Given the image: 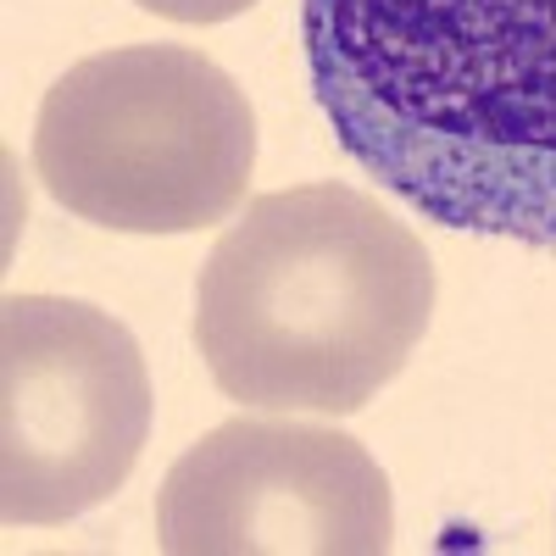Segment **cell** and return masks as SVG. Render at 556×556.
<instances>
[{
	"label": "cell",
	"mask_w": 556,
	"mask_h": 556,
	"mask_svg": "<svg viewBox=\"0 0 556 556\" xmlns=\"http://www.w3.org/2000/svg\"><path fill=\"white\" fill-rule=\"evenodd\" d=\"M340 151L440 228L556 251V0H301Z\"/></svg>",
	"instance_id": "obj_1"
},
{
	"label": "cell",
	"mask_w": 556,
	"mask_h": 556,
	"mask_svg": "<svg viewBox=\"0 0 556 556\" xmlns=\"http://www.w3.org/2000/svg\"><path fill=\"white\" fill-rule=\"evenodd\" d=\"M429 317L424 240L351 184L245 201L195 278L206 374L251 412H362L406 367Z\"/></svg>",
	"instance_id": "obj_2"
},
{
	"label": "cell",
	"mask_w": 556,
	"mask_h": 556,
	"mask_svg": "<svg viewBox=\"0 0 556 556\" xmlns=\"http://www.w3.org/2000/svg\"><path fill=\"white\" fill-rule=\"evenodd\" d=\"M256 112L190 45H117L73 62L39 101L34 178L112 235H201L245 206Z\"/></svg>",
	"instance_id": "obj_3"
},
{
	"label": "cell",
	"mask_w": 556,
	"mask_h": 556,
	"mask_svg": "<svg viewBox=\"0 0 556 556\" xmlns=\"http://www.w3.org/2000/svg\"><path fill=\"white\" fill-rule=\"evenodd\" d=\"M151 374L123 323L73 295L0 306V518L56 529L112 501L151 440Z\"/></svg>",
	"instance_id": "obj_4"
},
{
	"label": "cell",
	"mask_w": 556,
	"mask_h": 556,
	"mask_svg": "<svg viewBox=\"0 0 556 556\" xmlns=\"http://www.w3.org/2000/svg\"><path fill=\"white\" fill-rule=\"evenodd\" d=\"M167 556H384L395 495L362 440L290 412L228 417L156 490Z\"/></svg>",
	"instance_id": "obj_5"
},
{
	"label": "cell",
	"mask_w": 556,
	"mask_h": 556,
	"mask_svg": "<svg viewBox=\"0 0 556 556\" xmlns=\"http://www.w3.org/2000/svg\"><path fill=\"white\" fill-rule=\"evenodd\" d=\"M134 7H146L167 23H190V28H206V23H228V17H240L251 12L256 0H134Z\"/></svg>",
	"instance_id": "obj_6"
}]
</instances>
